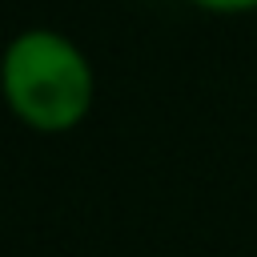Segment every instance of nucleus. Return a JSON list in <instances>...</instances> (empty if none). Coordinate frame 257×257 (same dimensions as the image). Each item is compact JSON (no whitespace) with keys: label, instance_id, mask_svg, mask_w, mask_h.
<instances>
[{"label":"nucleus","instance_id":"nucleus-1","mask_svg":"<svg viewBox=\"0 0 257 257\" xmlns=\"http://www.w3.org/2000/svg\"><path fill=\"white\" fill-rule=\"evenodd\" d=\"M4 96L24 128L60 137L88 120L96 104V72L72 36L56 28H24L4 48Z\"/></svg>","mask_w":257,"mask_h":257},{"label":"nucleus","instance_id":"nucleus-2","mask_svg":"<svg viewBox=\"0 0 257 257\" xmlns=\"http://www.w3.org/2000/svg\"><path fill=\"white\" fill-rule=\"evenodd\" d=\"M193 8L201 12H213V16H249L257 12V0H189Z\"/></svg>","mask_w":257,"mask_h":257}]
</instances>
